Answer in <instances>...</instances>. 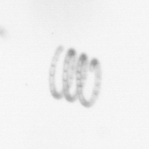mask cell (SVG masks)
I'll return each instance as SVG.
<instances>
[{"mask_svg": "<svg viewBox=\"0 0 149 149\" xmlns=\"http://www.w3.org/2000/svg\"><path fill=\"white\" fill-rule=\"evenodd\" d=\"M102 73L100 63L96 58L89 61L82 53L78 58L76 69V90L81 104L90 108L96 102L100 93Z\"/></svg>", "mask_w": 149, "mask_h": 149, "instance_id": "1", "label": "cell"}, {"mask_svg": "<svg viewBox=\"0 0 149 149\" xmlns=\"http://www.w3.org/2000/svg\"><path fill=\"white\" fill-rule=\"evenodd\" d=\"M77 54L74 49L67 51L63 64L62 87L63 97L69 102H73L78 99L77 93L76 69Z\"/></svg>", "mask_w": 149, "mask_h": 149, "instance_id": "2", "label": "cell"}]
</instances>
